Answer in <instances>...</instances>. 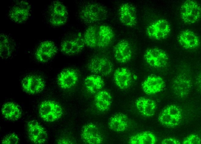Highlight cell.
<instances>
[{
    "instance_id": "2",
    "label": "cell",
    "mask_w": 201,
    "mask_h": 144,
    "mask_svg": "<svg viewBox=\"0 0 201 144\" xmlns=\"http://www.w3.org/2000/svg\"><path fill=\"white\" fill-rule=\"evenodd\" d=\"M39 113L41 118L47 122H53L62 116L63 110L61 106L55 101L46 100L40 104Z\"/></svg>"
},
{
    "instance_id": "4",
    "label": "cell",
    "mask_w": 201,
    "mask_h": 144,
    "mask_svg": "<svg viewBox=\"0 0 201 144\" xmlns=\"http://www.w3.org/2000/svg\"><path fill=\"white\" fill-rule=\"evenodd\" d=\"M181 118V109L174 105L166 106L160 113L158 118L162 124L169 128H174L178 125Z\"/></svg>"
},
{
    "instance_id": "28",
    "label": "cell",
    "mask_w": 201,
    "mask_h": 144,
    "mask_svg": "<svg viewBox=\"0 0 201 144\" xmlns=\"http://www.w3.org/2000/svg\"><path fill=\"white\" fill-rule=\"evenodd\" d=\"M84 83L87 91L90 93L94 94L102 88L104 81L101 77L97 75H92L87 76Z\"/></svg>"
},
{
    "instance_id": "9",
    "label": "cell",
    "mask_w": 201,
    "mask_h": 144,
    "mask_svg": "<svg viewBox=\"0 0 201 144\" xmlns=\"http://www.w3.org/2000/svg\"><path fill=\"white\" fill-rule=\"evenodd\" d=\"M144 57L147 63L150 66L156 68L164 67L168 61L166 53L162 50L157 48L147 49Z\"/></svg>"
},
{
    "instance_id": "31",
    "label": "cell",
    "mask_w": 201,
    "mask_h": 144,
    "mask_svg": "<svg viewBox=\"0 0 201 144\" xmlns=\"http://www.w3.org/2000/svg\"><path fill=\"white\" fill-rule=\"evenodd\" d=\"M19 141V139L15 133H10L5 136L2 140L4 144H16Z\"/></svg>"
},
{
    "instance_id": "14",
    "label": "cell",
    "mask_w": 201,
    "mask_h": 144,
    "mask_svg": "<svg viewBox=\"0 0 201 144\" xmlns=\"http://www.w3.org/2000/svg\"><path fill=\"white\" fill-rule=\"evenodd\" d=\"M119 19L121 22L128 27H133L137 23L136 11L132 5L128 3L122 4L119 10Z\"/></svg>"
},
{
    "instance_id": "22",
    "label": "cell",
    "mask_w": 201,
    "mask_h": 144,
    "mask_svg": "<svg viewBox=\"0 0 201 144\" xmlns=\"http://www.w3.org/2000/svg\"><path fill=\"white\" fill-rule=\"evenodd\" d=\"M114 78L115 83L121 89L128 88L130 86L132 81L130 71L125 67L117 69L114 73Z\"/></svg>"
},
{
    "instance_id": "21",
    "label": "cell",
    "mask_w": 201,
    "mask_h": 144,
    "mask_svg": "<svg viewBox=\"0 0 201 144\" xmlns=\"http://www.w3.org/2000/svg\"><path fill=\"white\" fill-rule=\"evenodd\" d=\"M114 36L112 29L108 26L103 25L98 28L97 47L103 48L112 42Z\"/></svg>"
},
{
    "instance_id": "34",
    "label": "cell",
    "mask_w": 201,
    "mask_h": 144,
    "mask_svg": "<svg viewBox=\"0 0 201 144\" xmlns=\"http://www.w3.org/2000/svg\"><path fill=\"white\" fill-rule=\"evenodd\" d=\"M71 142L69 140H67L65 139H60L58 142V143L60 144H69L71 143Z\"/></svg>"
},
{
    "instance_id": "17",
    "label": "cell",
    "mask_w": 201,
    "mask_h": 144,
    "mask_svg": "<svg viewBox=\"0 0 201 144\" xmlns=\"http://www.w3.org/2000/svg\"><path fill=\"white\" fill-rule=\"evenodd\" d=\"M165 83L160 77L154 75L149 76L142 84L144 92L148 95L155 94L162 91Z\"/></svg>"
},
{
    "instance_id": "25",
    "label": "cell",
    "mask_w": 201,
    "mask_h": 144,
    "mask_svg": "<svg viewBox=\"0 0 201 144\" xmlns=\"http://www.w3.org/2000/svg\"><path fill=\"white\" fill-rule=\"evenodd\" d=\"M13 40L8 34L1 33L0 35V56L1 59H6L13 55L14 46Z\"/></svg>"
},
{
    "instance_id": "24",
    "label": "cell",
    "mask_w": 201,
    "mask_h": 144,
    "mask_svg": "<svg viewBox=\"0 0 201 144\" xmlns=\"http://www.w3.org/2000/svg\"><path fill=\"white\" fill-rule=\"evenodd\" d=\"M128 123L127 116L123 113H119L115 114L110 118L108 127L114 131L123 132L127 129Z\"/></svg>"
},
{
    "instance_id": "16",
    "label": "cell",
    "mask_w": 201,
    "mask_h": 144,
    "mask_svg": "<svg viewBox=\"0 0 201 144\" xmlns=\"http://www.w3.org/2000/svg\"><path fill=\"white\" fill-rule=\"evenodd\" d=\"M192 86L190 80L184 74L179 75L175 79L172 88L175 95L180 98H184L190 93Z\"/></svg>"
},
{
    "instance_id": "32",
    "label": "cell",
    "mask_w": 201,
    "mask_h": 144,
    "mask_svg": "<svg viewBox=\"0 0 201 144\" xmlns=\"http://www.w3.org/2000/svg\"><path fill=\"white\" fill-rule=\"evenodd\" d=\"M183 144H200V137L196 134H191L185 138L182 142Z\"/></svg>"
},
{
    "instance_id": "11",
    "label": "cell",
    "mask_w": 201,
    "mask_h": 144,
    "mask_svg": "<svg viewBox=\"0 0 201 144\" xmlns=\"http://www.w3.org/2000/svg\"><path fill=\"white\" fill-rule=\"evenodd\" d=\"M57 51V47L53 42L45 41L40 44L36 51L35 56L39 62L45 63L53 57Z\"/></svg>"
},
{
    "instance_id": "6",
    "label": "cell",
    "mask_w": 201,
    "mask_h": 144,
    "mask_svg": "<svg viewBox=\"0 0 201 144\" xmlns=\"http://www.w3.org/2000/svg\"><path fill=\"white\" fill-rule=\"evenodd\" d=\"M87 67L92 73L103 76L109 75L113 69V64L110 59L102 56H95L91 59Z\"/></svg>"
},
{
    "instance_id": "20",
    "label": "cell",
    "mask_w": 201,
    "mask_h": 144,
    "mask_svg": "<svg viewBox=\"0 0 201 144\" xmlns=\"http://www.w3.org/2000/svg\"><path fill=\"white\" fill-rule=\"evenodd\" d=\"M178 40L179 44L186 49L196 48L200 44L198 37L193 32L188 30L181 32L178 36Z\"/></svg>"
},
{
    "instance_id": "7",
    "label": "cell",
    "mask_w": 201,
    "mask_h": 144,
    "mask_svg": "<svg viewBox=\"0 0 201 144\" xmlns=\"http://www.w3.org/2000/svg\"><path fill=\"white\" fill-rule=\"evenodd\" d=\"M200 5L196 1L186 0L181 5L180 16L185 23L192 24L198 21L201 16Z\"/></svg>"
},
{
    "instance_id": "3",
    "label": "cell",
    "mask_w": 201,
    "mask_h": 144,
    "mask_svg": "<svg viewBox=\"0 0 201 144\" xmlns=\"http://www.w3.org/2000/svg\"><path fill=\"white\" fill-rule=\"evenodd\" d=\"M31 5L25 0L15 2L9 9L8 16L10 20L18 24L24 23L29 18L31 14Z\"/></svg>"
},
{
    "instance_id": "19",
    "label": "cell",
    "mask_w": 201,
    "mask_h": 144,
    "mask_svg": "<svg viewBox=\"0 0 201 144\" xmlns=\"http://www.w3.org/2000/svg\"><path fill=\"white\" fill-rule=\"evenodd\" d=\"M113 52L115 59L122 63L128 61L132 54L131 45L125 40H122L117 43L114 47Z\"/></svg>"
},
{
    "instance_id": "12",
    "label": "cell",
    "mask_w": 201,
    "mask_h": 144,
    "mask_svg": "<svg viewBox=\"0 0 201 144\" xmlns=\"http://www.w3.org/2000/svg\"><path fill=\"white\" fill-rule=\"evenodd\" d=\"M81 136L85 143L100 144L103 142L102 135L97 127L92 123H89L82 127Z\"/></svg>"
},
{
    "instance_id": "33",
    "label": "cell",
    "mask_w": 201,
    "mask_h": 144,
    "mask_svg": "<svg viewBox=\"0 0 201 144\" xmlns=\"http://www.w3.org/2000/svg\"><path fill=\"white\" fill-rule=\"evenodd\" d=\"M163 144H180L181 142L177 139L174 138H168L164 139L161 142Z\"/></svg>"
},
{
    "instance_id": "23",
    "label": "cell",
    "mask_w": 201,
    "mask_h": 144,
    "mask_svg": "<svg viewBox=\"0 0 201 144\" xmlns=\"http://www.w3.org/2000/svg\"><path fill=\"white\" fill-rule=\"evenodd\" d=\"M136 105L139 111L146 117L153 116L156 107V103L154 101L144 97H140L137 99Z\"/></svg>"
},
{
    "instance_id": "27",
    "label": "cell",
    "mask_w": 201,
    "mask_h": 144,
    "mask_svg": "<svg viewBox=\"0 0 201 144\" xmlns=\"http://www.w3.org/2000/svg\"><path fill=\"white\" fill-rule=\"evenodd\" d=\"M1 112L6 119L15 121L21 116V111L19 106L12 102H8L4 104L2 108Z\"/></svg>"
},
{
    "instance_id": "13",
    "label": "cell",
    "mask_w": 201,
    "mask_h": 144,
    "mask_svg": "<svg viewBox=\"0 0 201 144\" xmlns=\"http://www.w3.org/2000/svg\"><path fill=\"white\" fill-rule=\"evenodd\" d=\"M27 127L28 137L32 142L41 144L46 142L48 138L47 133L37 121L33 120L29 121Z\"/></svg>"
},
{
    "instance_id": "30",
    "label": "cell",
    "mask_w": 201,
    "mask_h": 144,
    "mask_svg": "<svg viewBox=\"0 0 201 144\" xmlns=\"http://www.w3.org/2000/svg\"><path fill=\"white\" fill-rule=\"evenodd\" d=\"M97 31L98 28L94 26L87 28L83 36L85 45L90 48L97 47Z\"/></svg>"
},
{
    "instance_id": "15",
    "label": "cell",
    "mask_w": 201,
    "mask_h": 144,
    "mask_svg": "<svg viewBox=\"0 0 201 144\" xmlns=\"http://www.w3.org/2000/svg\"><path fill=\"white\" fill-rule=\"evenodd\" d=\"M85 45L83 37L80 34L75 38L64 41L61 43L60 50L65 55H74L81 52Z\"/></svg>"
},
{
    "instance_id": "18",
    "label": "cell",
    "mask_w": 201,
    "mask_h": 144,
    "mask_svg": "<svg viewBox=\"0 0 201 144\" xmlns=\"http://www.w3.org/2000/svg\"><path fill=\"white\" fill-rule=\"evenodd\" d=\"M78 78V73L75 69L66 68L62 70L58 75L57 78V83L62 88L69 89L75 85Z\"/></svg>"
},
{
    "instance_id": "5",
    "label": "cell",
    "mask_w": 201,
    "mask_h": 144,
    "mask_svg": "<svg viewBox=\"0 0 201 144\" xmlns=\"http://www.w3.org/2000/svg\"><path fill=\"white\" fill-rule=\"evenodd\" d=\"M49 22L54 26H60L65 24L68 17L66 7L59 1H53L49 9Z\"/></svg>"
},
{
    "instance_id": "1",
    "label": "cell",
    "mask_w": 201,
    "mask_h": 144,
    "mask_svg": "<svg viewBox=\"0 0 201 144\" xmlns=\"http://www.w3.org/2000/svg\"><path fill=\"white\" fill-rule=\"evenodd\" d=\"M108 10L102 5L97 3H89L81 9L79 16L81 20L86 24H90L106 20Z\"/></svg>"
},
{
    "instance_id": "10",
    "label": "cell",
    "mask_w": 201,
    "mask_h": 144,
    "mask_svg": "<svg viewBox=\"0 0 201 144\" xmlns=\"http://www.w3.org/2000/svg\"><path fill=\"white\" fill-rule=\"evenodd\" d=\"M21 85L25 92L34 94L41 92L45 88V84L44 80L40 76L29 75L23 78Z\"/></svg>"
},
{
    "instance_id": "29",
    "label": "cell",
    "mask_w": 201,
    "mask_h": 144,
    "mask_svg": "<svg viewBox=\"0 0 201 144\" xmlns=\"http://www.w3.org/2000/svg\"><path fill=\"white\" fill-rule=\"evenodd\" d=\"M156 140L153 133L150 131H145L131 136L128 143L131 144H154Z\"/></svg>"
},
{
    "instance_id": "8",
    "label": "cell",
    "mask_w": 201,
    "mask_h": 144,
    "mask_svg": "<svg viewBox=\"0 0 201 144\" xmlns=\"http://www.w3.org/2000/svg\"><path fill=\"white\" fill-rule=\"evenodd\" d=\"M170 31V27L168 22L165 19H160L148 26L146 29V33L150 38L159 40L166 38Z\"/></svg>"
},
{
    "instance_id": "26",
    "label": "cell",
    "mask_w": 201,
    "mask_h": 144,
    "mask_svg": "<svg viewBox=\"0 0 201 144\" xmlns=\"http://www.w3.org/2000/svg\"><path fill=\"white\" fill-rule=\"evenodd\" d=\"M112 102L111 95L105 90L99 91L95 96V105L100 111L104 112L108 110L111 107Z\"/></svg>"
}]
</instances>
